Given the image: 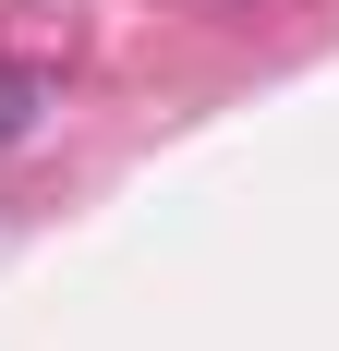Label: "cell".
Here are the masks:
<instances>
[{"mask_svg": "<svg viewBox=\"0 0 339 351\" xmlns=\"http://www.w3.org/2000/svg\"><path fill=\"white\" fill-rule=\"evenodd\" d=\"M25 97H36L25 73H0V134H25Z\"/></svg>", "mask_w": 339, "mask_h": 351, "instance_id": "cell-1", "label": "cell"}]
</instances>
